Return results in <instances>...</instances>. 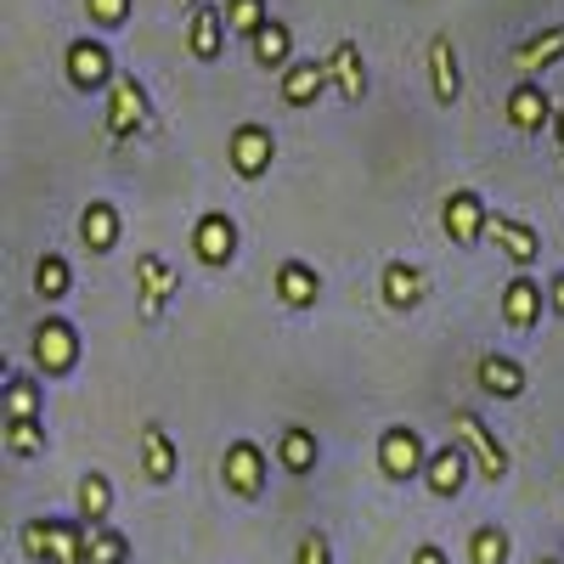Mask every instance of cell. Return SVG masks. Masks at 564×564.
<instances>
[{"label": "cell", "mask_w": 564, "mask_h": 564, "mask_svg": "<svg viewBox=\"0 0 564 564\" xmlns=\"http://www.w3.org/2000/svg\"><path fill=\"white\" fill-rule=\"evenodd\" d=\"M18 542L34 564H85V520H29Z\"/></svg>", "instance_id": "cell-1"}, {"label": "cell", "mask_w": 564, "mask_h": 564, "mask_svg": "<svg viewBox=\"0 0 564 564\" xmlns=\"http://www.w3.org/2000/svg\"><path fill=\"white\" fill-rule=\"evenodd\" d=\"M452 435L468 446V457H475V475H480V480H491V486H502V480H508L513 457H508V446L497 441V430H491V423H486L480 412L457 406V412H452Z\"/></svg>", "instance_id": "cell-2"}, {"label": "cell", "mask_w": 564, "mask_h": 564, "mask_svg": "<svg viewBox=\"0 0 564 564\" xmlns=\"http://www.w3.org/2000/svg\"><path fill=\"white\" fill-rule=\"evenodd\" d=\"M29 356H34V367L45 372V379H68L74 361H79V327L68 316H45L34 327V339H29Z\"/></svg>", "instance_id": "cell-3"}, {"label": "cell", "mask_w": 564, "mask_h": 564, "mask_svg": "<svg viewBox=\"0 0 564 564\" xmlns=\"http://www.w3.org/2000/svg\"><path fill=\"white\" fill-rule=\"evenodd\" d=\"M423 468H430V446H423V435L412 430V423H390V430L379 435V475L384 480H417Z\"/></svg>", "instance_id": "cell-4"}, {"label": "cell", "mask_w": 564, "mask_h": 564, "mask_svg": "<svg viewBox=\"0 0 564 564\" xmlns=\"http://www.w3.org/2000/svg\"><path fill=\"white\" fill-rule=\"evenodd\" d=\"M153 119V102H148V85H141L135 74H119L113 85H108V141L119 148V141H130L141 124Z\"/></svg>", "instance_id": "cell-5"}, {"label": "cell", "mask_w": 564, "mask_h": 564, "mask_svg": "<svg viewBox=\"0 0 564 564\" xmlns=\"http://www.w3.org/2000/svg\"><path fill=\"white\" fill-rule=\"evenodd\" d=\"M441 226H446V238L457 249H475L491 231V209H486V198L475 193V186H452L446 204H441Z\"/></svg>", "instance_id": "cell-6"}, {"label": "cell", "mask_w": 564, "mask_h": 564, "mask_svg": "<svg viewBox=\"0 0 564 564\" xmlns=\"http://www.w3.org/2000/svg\"><path fill=\"white\" fill-rule=\"evenodd\" d=\"M181 294V271L164 254H135V305L141 322H164V305Z\"/></svg>", "instance_id": "cell-7"}, {"label": "cell", "mask_w": 564, "mask_h": 564, "mask_svg": "<svg viewBox=\"0 0 564 564\" xmlns=\"http://www.w3.org/2000/svg\"><path fill=\"white\" fill-rule=\"evenodd\" d=\"M265 468H271V457H265L260 441H231L226 457H220V480H226L231 497L260 502V491H265Z\"/></svg>", "instance_id": "cell-8"}, {"label": "cell", "mask_w": 564, "mask_h": 564, "mask_svg": "<svg viewBox=\"0 0 564 564\" xmlns=\"http://www.w3.org/2000/svg\"><path fill=\"white\" fill-rule=\"evenodd\" d=\"M226 159H231V175H238V181H260L271 170V159H276V135L265 124L243 119L238 130L226 135Z\"/></svg>", "instance_id": "cell-9"}, {"label": "cell", "mask_w": 564, "mask_h": 564, "mask_svg": "<svg viewBox=\"0 0 564 564\" xmlns=\"http://www.w3.org/2000/svg\"><path fill=\"white\" fill-rule=\"evenodd\" d=\"M63 68H68V85L74 90H108L113 79H119V68H113V52L102 40H90V34H79L74 45H68V57H63Z\"/></svg>", "instance_id": "cell-10"}, {"label": "cell", "mask_w": 564, "mask_h": 564, "mask_svg": "<svg viewBox=\"0 0 564 564\" xmlns=\"http://www.w3.org/2000/svg\"><path fill=\"white\" fill-rule=\"evenodd\" d=\"M193 254L204 260V265H231L238 260V220H231L226 209H204L198 220H193Z\"/></svg>", "instance_id": "cell-11"}, {"label": "cell", "mask_w": 564, "mask_h": 564, "mask_svg": "<svg viewBox=\"0 0 564 564\" xmlns=\"http://www.w3.org/2000/svg\"><path fill=\"white\" fill-rule=\"evenodd\" d=\"M226 40H231V29H226V7H220V0L193 7V18H186V52H193L198 63H220Z\"/></svg>", "instance_id": "cell-12"}, {"label": "cell", "mask_w": 564, "mask_h": 564, "mask_svg": "<svg viewBox=\"0 0 564 564\" xmlns=\"http://www.w3.org/2000/svg\"><path fill=\"white\" fill-rule=\"evenodd\" d=\"M468 475H475V457H468V446H463V441H446V446H435V452H430L423 486H430V491L446 502V497H457V491L468 486Z\"/></svg>", "instance_id": "cell-13"}, {"label": "cell", "mask_w": 564, "mask_h": 564, "mask_svg": "<svg viewBox=\"0 0 564 564\" xmlns=\"http://www.w3.org/2000/svg\"><path fill=\"white\" fill-rule=\"evenodd\" d=\"M508 63H513V74H520V79H542L553 63H564V23H547L542 34H525L508 52Z\"/></svg>", "instance_id": "cell-14"}, {"label": "cell", "mask_w": 564, "mask_h": 564, "mask_svg": "<svg viewBox=\"0 0 564 564\" xmlns=\"http://www.w3.org/2000/svg\"><path fill=\"white\" fill-rule=\"evenodd\" d=\"M135 446H141V475H148L153 486H170L175 475H181V452H175V441H170V430L164 423H141V435H135Z\"/></svg>", "instance_id": "cell-15"}, {"label": "cell", "mask_w": 564, "mask_h": 564, "mask_svg": "<svg viewBox=\"0 0 564 564\" xmlns=\"http://www.w3.org/2000/svg\"><path fill=\"white\" fill-rule=\"evenodd\" d=\"M553 119H558V108H553V97L542 90V79H520V85L508 90V124L520 130V135H536Z\"/></svg>", "instance_id": "cell-16"}, {"label": "cell", "mask_w": 564, "mask_h": 564, "mask_svg": "<svg viewBox=\"0 0 564 564\" xmlns=\"http://www.w3.org/2000/svg\"><path fill=\"white\" fill-rule=\"evenodd\" d=\"M486 238L513 260V265H536L542 260V231L531 226V220H520V215H491V231H486Z\"/></svg>", "instance_id": "cell-17"}, {"label": "cell", "mask_w": 564, "mask_h": 564, "mask_svg": "<svg viewBox=\"0 0 564 564\" xmlns=\"http://www.w3.org/2000/svg\"><path fill=\"white\" fill-rule=\"evenodd\" d=\"M430 90H435L441 108H457L463 102V68H457V45H452L446 29L430 40Z\"/></svg>", "instance_id": "cell-18"}, {"label": "cell", "mask_w": 564, "mask_h": 564, "mask_svg": "<svg viewBox=\"0 0 564 564\" xmlns=\"http://www.w3.org/2000/svg\"><path fill=\"white\" fill-rule=\"evenodd\" d=\"M271 289H276V300L289 305V311H311V305L322 300V276H316V265H305V260H282V265L271 271Z\"/></svg>", "instance_id": "cell-19"}, {"label": "cell", "mask_w": 564, "mask_h": 564, "mask_svg": "<svg viewBox=\"0 0 564 564\" xmlns=\"http://www.w3.org/2000/svg\"><path fill=\"white\" fill-rule=\"evenodd\" d=\"M322 90H334V74H327V57H305L282 68V102L289 108H311Z\"/></svg>", "instance_id": "cell-20"}, {"label": "cell", "mask_w": 564, "mask_h": 564, "mask_svg": "<svg viewBox=\"0 0 564 564\" xmlns=\"http://www.w3.org/2000/svg\"><path fill=\"white\" fill-rule=\"evenodd\" d=\"M327 74H334V97H345V102L367 97V63H361L356 40H334V52H327Z\"/></svg>", "instance_id": "cell-21"}, {"label": "cell", "mask_w": 564, "mask_h": 564, "mask_svg": "<svg viewBox=\"0 0 564 564\" xmlns=\"http://www.w3.org/2000/svg\"><path fill=\"white\" fill-rule=\"evenodd\" d=\"M379 289H384L390 311H417L423 300H430V276H423L417 265H406V260H390L384 276H379Z\"/></svg>", "instance_id": "cell-22"}, {"label": "cell", "mask_w": 564, "mask_h": 564, "mask_svg": "<svg viewBox=\"0 0 564 564\" xmlns=\"http://www.w3.org/2000/svg\"><path fill=\"white\" fill-rule=\"evenodd\" d=\"M249 57H254V68H271V74L289 68V63H294V34H289V23L265 18V23L249 34Z\"/></svg>", "instance_id": "cell-23"}, {"label": "cell", "mask_w": 564, "mask_h": 564, "mask_svg": "<svg viewBox=\"0 0 564 564\" xmlns=\"http://www.w3.org/2000/svg\"><path fill=\"white\" fill-rule=\"evenodd\" d=\"M502 322L513 327V334H531V327L542 322V282L536 276H513L502 289Z\"/></svg>", "instance_id": "cell-24"}, {"label": "cell", "mask_w": 564, "mask_h": 564, "mask_svg": "<svg viewBox=\"0 0 564 564\" xmlns=\"http://www.w3.org/2000/svg\"><path fill=\"white\" fill-rule=\"evenodd\" d=\"M79 243L90 254H113V243H119V209L108 198H90L79 209Z\"/></svg>", "instance_id": "cell-25"}, {"label": "cell", "mask_w": 564, "mask_h": 564, "mask_svg": "<svg viewBox=\"0 0 564 564\" xmlns=\"http://www.w3.org/2000/svg\"><path fill=\"white\" fill-rule=\"evenodd\" d=\"M480 390L497 395V401H520L525 395V367L502 350H486L480 356Z\"/></svg>", "instance_id": "cell-26"}, {"label": "cell", "mask_w": 564, "mask_h": 564, "mask_svg": "<svg viewBox=\"0 0 564 564\" xmlns=\"http://www.w3.org/2000/svg\"><path fill=\"white\" fill-rule=\"evenodd\" d=\"M316 457H322V446H316V430H305V423H289V430L276 435V463L289 468L294 480H305V475H311Z\"/></svg>", "instance_id": "cell-27"}, {"label": "cell", "mask_w": 564, "mask_h": 564, "mask_svg": "<svg viewBox=\"0 0 564 564\" xmlns=\"http://www.w3.org/2000/svg\"><path fill=\"white\" fill-rule=\"evenodd\" d=\"M34 294H40L45 305H57V300H68V294H74V265H68L57 249L34 260Z\"/></svg>", "instance_id": "cell-28"}, {"label": "cell", "mask_w": 564, "mask_h": 564, "mask_svg": "<svg viewBox=\"0 0 564 564\" xmlns=\"http://www.w3.org/2000/svg\"><path fill=\"white\" fill-rule=\"evenodd\" d=\"M0 412H7V417H40V412H45V395H40V379H34V372H7Z\"/></svg>", "instance_id": "cell-29"}, {"label": "cell", "mask_w": 564, "mask_h": 564, "mask_svg": "<svg viewBox=\"0 0 564 564\" xmlns=\"http://www.w3.org/2000/svg\"><path fill=\"white\" fill-rule=\"evenodd\" d=\"M0 441L12 457H45V417H0Z\"/></svg>", "instance_id": "cell-30"}, {"label": "cell", "mask_w": 564, "mask_h": 564, "mask_svg": "<svg viewBox=\"0 0 564 564\" xmlns=\"http://www.w3.org/2000/svg\"><path fill=\"white\" fill-rule=\"evenodd\" d=\"M85 564H130V536L113 525H85Z\"/></svg>", "instance_id": "cell-31"}, {"label": "cell", "mask_w": 564, "mask_h": 564, "mask_svg": "<svg viewBox=\"0 0 564 564\" xmlns=\"http://www.w3.org/2000/svg\"><path fill=\"white\" fill-rule=\"evenodd\" d=\"M108 513H113V486H108V475H90L79 480V520L85 525H108Z\"/></svg>", "instance_id": "cell-32"}, {"label": "cell", "mask_w": 564, "mask_h": 564, "mask_svg": "<svg viewBox=\"0 0 564 564\" xmlns=\"http://www.w3.org/2000/svg\"><path fill=\"white\" fill-rule=\"evenodd\" d=\"M508 531L502 525H475V536H468V564H508Z\"/></svg>", "instance_id": "cell-33"}, {"label": "cell", "mask_w": 564, "mask_h": 564, "mask_svg": "<svg viewBox=\"0 0 564 564\" xmlns=\"http://www.w3.org/2000/svg\"><path fill=\"white\" fill-rule=\"evenodd\" d=\"M265 18H271V0H226V29L238 40H249Z\"/></svg>", "instance_id": "cell-34"}, {"label": "cell", "mask_w": 564, "mask_h": 564, "mask_svg": "<svg viewBox=\"0 0 564 564\" xmlns=\"http://www.w3.org/2000/svg\"><path fill=\"white\" fill-rule=\"evenodd\" d=\"M294 564H334V542H327L322 531H305V536H300Z\"/></svg>", "instance_id": "cell-35"}, {"label": "cell", "mask_w": 564, "mask_h": 564, "mask_svg": "<svg viewBox=\"0 0 564 564\" xmlns=\"http://www.w3.org/2000/svg\"><path fill=\"white\" fill-rule=\"evenodd\" d=\"M85 12L90 23H102V29H119L130 18V0H85Z\"/></svg>", "instance_id": "cell-36"}, {"label": "cell", "mask_w": 564, "mask_h": 564, "mask_svg": "<svg viewBox=\"0 0 564 564\" xmlns=\"http://www.w3.org/2000/svg\"><path fill=\"white\" fill-rule=\"evenodd\" d=\"M406 564H452V558H446V547L423 542V547H412V558H406Z\"/></svg>", "instance_id": "cell-37"}, {"label": "cell", "mask_w": 564, "mask_h": 564, "mask_svg": "<svg viewBox=\"0 0 564 564\" xmlns=\"http://www.w3.org/2000/svg\"><path fill=\"white\" fill-rule=\"evenodd\" d=\"M547 305H553V311H558V316H564V271H558V276H553V289H547Z\"/></svg>", "instance_id": "cell-38"}, {"label": "cell", "mask_w": 564, "mask_h": 564, "mask_svg": "<svg viewBox=\"0 0 564 564\" xmlns=\"http://www.w3.org/2000/svg\"><path fill=\"white\" fill-rule=\"evenodd\" d=\"M553 135H558V153H564V108H558V119H553Z\"/></svg>", "instance_id": "cell-39"}, {"label": "cell", "mask_w": 564, "mask_h": 564, "mask_svg": "<svg viewBox=\"0 0 564 564\" xmlns=\"http://www.w3.org/2000/svg\"><path fill=\"white\" fill-rule=\"evenodd\" d=\"M175 7H204V0H175Z\"/></svg>", "instance_id": "cell-40"}, {"label": "cell", "mask_w": 564, "mask_h": 564, "mask_svg": "<svg viewBox=\"0 0 564 564\" xmlns=\"http://www.w3.org/2000/svg\"><path fill=\"white\" fill-rule=\"evenodd\" d=\"M536 564H558V558H536Z\"/></svg>", "instance_id": "cell-41"}]
</instances>
